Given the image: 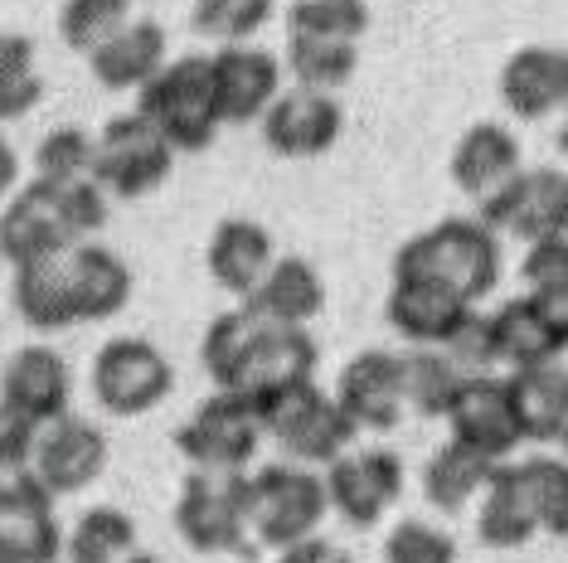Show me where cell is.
Masks as SVG:
<instances>
[{"label": "cell", "instance_id": "1", "mask_svg": "<svg viewBox=\"0 0 568 563\" xmlns=\"http://www.w3.org/2000/svg\"><path fill=\"white\" fill-rule=\"evenodd\" d=\"M108 190L93 175L83 181H24L16 195L0 204V258L10 267L59 258L73 243L93 238L108 224Z\"/></svg>", "mask_w": 568, "mask_h": 563}, {"label": "cell", "instance_id": "2", "mask_svg": "<svg viewBox=\"0 0 568 563\" xmlns=\"http://www.w3.org/2000/svg\"><path fill=\"white\" fill-rule=\"evenodd\" d=\"M394 273L433 277L457 297L486 301L500 282V234L471 214H452V219L413 234L394 253Z\"/></svg>", "mask_w": 568, "mask_h": 563}, {"label": "cell", "instance_id": "3", "mask_svg": "<svg viewBox=\"0 0 568 563\" xmlns=\"http://www.w3.org/2000/svg\"><path fill=\"white\" fill-rule=\"evenodd\" d=\"M136 112H146L175 151L214 146L224 117H219L210 54L165 59V69L156 73V79H151L146 88H136Z\"/></svg>", "mask_w": 568, "mask_h": 563}, {"label": "cell", "instance_id": "4", "mask_svg": "<svg viewBox=\"0 0 568 563\" xmlns=\"http://www.w3.org/2000/svg\"><path fill=\"white\" fill-rule=\"evenodd\" d=\"M175 534L195 554H253L248 471H190L175 495Z\"/></svg>", "mask_w": 568, "mask_h": 563}, {"label": "cell", "instance_id": "5", "mask_svg": "<svg viewBox=\"0 0 568 563\" xmlns=\"http://www.w3.org/2000/svg\"><path fill=\"white\" fill-rule=\"evenodd\" d=\"M326 510V477H316L306 462H267L248 471V524L257 544L287 549L296 540H312Z\"/></svg>", "mask_w": 568, "mask_h": 563}, {"label": "cell", "instance_id": "6", "mask_svg": "<svg viewBox=\"0 0 568 563\" xmlns=\"http://www.w3.org/2000/svg\"><path fill=\"white\" fill-rule=\"evenodd\" d=\"M180 151L161 136L146 112H122L98 132L93 146V181L118 199H146L171 181Z\"/></svg>", "mask_w": 568, "mask_h": 563}, {"label": "cell", "instance_id": "7", "mask_svg": "<svg viewBox=\"0 0 568 563\" xmlns=\"http://www.w3.org/2000/svg\"><path fill=\"white\" fill-rule=\"evenodd\" d=\"M263 413V432L282 447L287 462H306V467H331L341 452H351L355 442V422L341 413L335 393H326L316 379H302L296 389L277 393Z\"/></svg>", "mask_w": 568, "mask_h": 563}, {"label": "cell", "instance_id": "8", "mask_svg": "<svg viewBox=\"0 0 568 563\" xmlns=\"http://www.w3.org/2000/svg\"><path fill=\"white\" fill-rule=\"evenodd\" d=\"M263 438V413L234 389H219L175 428L180 457L195 471H248Z\"/></svg>", "mask_w": 568, "mask_h": 563}, {"label": "cell", "instance_id": "9", "mask_svg": "<svg viewBox=\"0 0 568 563\" xmlns=\"http://www.w3.org/2000/svg\"><path fill=\"white\" fill-rule=\"evenodd\" d=\"M175 389L171 360L141 336H118L93 360V399L112 418H141L161 408Z\"/></svg>", "mask_w": 568, "mask_h": 563}, {"label": "cell", "instance_id": "10", "mask_svg": "<svg viewBox=\"0 0 568 563\" xmlns=\"http://www.w3.org/2000/svg\"><path fill=\"white\" fill-rule=\"evenodd\" d=\"M476 219L520 243L568 238V171H520L496 195L476 204Z\"/></svg>", "mask_w": 568, "mask_h": 563}, {"label": "cell", "instance_id": "11", "mask_svg": "<svg viewBox=\"0 0 568 563\" xmlns=\"http://www.w3.org/2000/svg\"><path fill=\"white\" fill-rule=\"evenodd\" d=\"M73 375L54 345H20L0 369V418L40 432L44 422L69 413Z\"/></svg>", "mask_w": 568, "mask_h": 563}, {"label": "cell", "instance_id": "12", "mask_svg": "<svg viewBox=\"0 0 568 563\" xmlns=\"http://www.w3.org/2000/svg\"><path fill=\"white\" fill-rule=\"evenodd\" d=\"M331 510L351 530H374L404 495V462L389 447H365V452H341L326 467Z\"/></svg>", "mask_w": 568, "mask_h": 563}, {"label": "cell", "instance_id": "13", "mask_svg": "<svg viewBox=\"0 0 568 563\" xmlns=\"http://www.w3.org/2000/svg\"><path fill=\"white\" fill-rule=\"evenodd\" d=\"M30 467L49 495H79L108 471V432L79 413H63L34 432Z\"/></svg>", "mask_w": 568, "mask_h": 563}, {"label": "cell", "instance_id": "14", "mask_svg": "<svg viewBox=\"0 0 568 563\" xmlns=\"http://www.w3.org/2000/svg\"><path fill=\"white\" fill-rule=\"evenodd\" d=\"M263 141L282 161H316L341 141L345 112L335 93H316V88H282L277 102L263 112Z\"/></svg>", "mask_w": 568, "mask_h": 563}, {"label": "cell", "instance_id": "15", "mask_svg": "<svg viewBox=\"0 0 568 563\" xmlns=\"http://www.w3.org/2000/svg\"><path fill=\"white\" fill-rule=\"evenodd\" d=\"M210 69H214V98H219V117L224 126H248V122H263V112L277 102L282 83V59L257 49L253 40L243 44H219L210 54Z\"/></svg>", "mask_w": 568, "mask_h": 563}, {"label": "cell", "instance_id": "16", "mask_svg": "<svg viewBox=\"0 0 568 563\" xmlns=\"http://www.w3.org/2000/svg\"><path fill=\"white\" fill-rule=\"evenodd\" d=\"M335 403L355 432H394L404 422V360L394 350H359L335 379Z\"/></svg>", "mask_w": 568, "mask_h": 563}, {"label": "cell", "instance_id": "17", "mask_svg": "<svg viewBox=\"0 0 568 563\" xmlns=\"http://www.w3.org/2000/svg\"><path fill=\"white\" fill-rule=\"evenodd\" d=\"M447 422H452V438L476 447V452L496 457L506 462L515 447L525 442V428H520V413H515V399H510V383L486 375H467L457 389V399L447 408Z\"/></svg>", "mask_w": 568, "mask_h": 563}, {"label": "cell", "instance_id": "18", "mask_svg": "<svg viewBox=\"0 0 568 563\" xmlns=\"http://www.w3.org/2000/svg\"><path fill=\"white\" fill-rule=\"evenodd\" d=\"M302 379H316V340L306 336V326L263 321L248 360H243V375L234 383V393H243L253 408H267L277 393L296 389Z\"/></svg>", "mask_w": 568, "mask_h": 563}, {"label": "cell", "instance_id": "19", "mask_svg": "<svg viewBox=\"0 0 568 563\" xmlns=\"http://www.w3.org/2000/svg\"><path fill=\"white\" fill-rule=\"evenodd\" d=\"M476 311V301L457 297L452 287L418 273H394L389 297H384V316L404 340L413 345H447L457 326Z\"/></svg>", "mask_w": 568, "mask_h": 563}, {"label": "cell", "instance_id": "20", "mask_svg": "<svg viewBox=\"0 0 568 563\" xmlns=\"http://www.w3.org/2000/svg\"><path fill=\"white\" fill-rule=\"evenodd\" d=\"M500 102L510 117L545 122L568 108V49L525 44L500 69Z\"/></svg>", "mask_w": 568, "mask_h": 563}, {"label": "cell", "instance_id": "21", "mask_svg": "<svg viewBox=\"0 0 568 563\" xmlns=\"http://www.w3.org/2000/svg\"><path fill=\"white\" fill-rule=\"evenodd\" d=\"M63 554V524L54 495L40 481H20L0 491V563H49Z\"/></svg>", "mask_w": 568, "mask_h": 563}, {"label": "cell", "instance_id": "22", "mask_svg": "<svg viewBox=\"0 0 568 563\" xmlns=\"http://www.w3.org/2000/svg\"><path fill=\"white\" fill-rule=\"evenodd\" d=\"M63 282H69V301L79 326L88 321H112L126 301H132V267L122 263V253L102 248V243L83 238L63 253Z\"/></svg>", "mask_w": 568, "mask_h": 563}, {"label": "cell", "instance_id": "23", "mask_svg": "<svg viewBox=\"0 0 568 563\" xmlns=\"http://www.w3.org/2000/svg\"><path fill=\"white\" fill-rule=\"evenodd\" d=\"M165 59H171L165 30L156 20L132 16L112 40H102L93 54H88V69H93V79L108 88V93H136V88H146L165 69Z\"/></svg>", "mask_w": 568, "mask_h": 563}, {"label": "cell", "instance_id": "24", "mask_svg": "<svg viewBox=\"0 0 568 563\" xmlns=\"http://www.w3.org/2000/svg\"><path fill=\"white\" fill-rule=\"evenodd\" d=\"M520 171H525L520 141H515V132L500 122H476L457 136V146H452V185H457L471 204L496 195V190L506 181H515Z\"/></svg>", "mask_w": 568, "mask_h": 563}, {"label": "cell", "instance_id": "25", "mask_svg": "<svg viewBox=\"0 0 568 563\" xmlns=\"http://www.w3.org/2000/svg\"><path fill=\"white\" fill-rule=\"evenodd\" d=\"M277 248L273 234H267L257 219H219L210 234V248H204V267H210V282L229 297H253V287L267 277Z\"/></svg>", "mask_w": 568, "mask_h": 563}, {"label": "cell", "instance_id": "26", "mask_svg": "<svg viewBox=\"0 0 568 563\" xmlns=\"http://www.w3.org/2000/svg\"><path fill=\"white\" fill-rule=\"evenodd\" d=\"M486 326H490V355H496V365H506V369L559 365V355L568 350V340L549 326V316L529 297L496 306V311L486 316Z\"/></svg>", "mask_w": 568, "mask_h": 563}, {"label": "cell", "instance_id": "27", "mask_svg": "<svg viewBox=\"0 0 568 563\" xmlns=\"http://www.w3.org/2000/svg\"><path fill=\"white\" fill-rule=\"evenodd\" d=\"M243 306L257 321L273 326H312L326 311V282L306 258H273L267 277L253 287V297H243Z\"/></svg>", "mask_w": 568, "mask_h": 563}, {"label": "cell", "instance_id": "28", "mask_svg": "<svg viewBox=\"0 0 568 563\" xmlns=\"http://www.w3.org/2000/svg\"><path fill=\"white\" fill-rule=\"evenodd\" d=\"M496 467H500L496 457H486V452H476V447L452 438L447 447H437L428 457V467H423V495H428V505L443 510V515H462V510L486 491Z\"/></svg>", "mask_w": 568, "mask_h": 563}, {"label": "cell", "instance_id": "29", "mask_svg": "<svg viewBox=\"0 0 568 563\" xmlns=\"http://www.w3.org/2000/svg\"><path fill=\"white\" fill-rule=\"evenodd\" d=\"M16 282H10V301H16V316L40 336H54V330L79 326L69 301V282H63V253L59 258H40V263H24L10 267Z\"/></svg>", "mask_w": 568, "mask_h": 563}, {"label": "cell", "instance_id": "30", "mask_svg": "<svg viewBox=\"0 0 568 563\" xmlns=\"http://www.w3.org/2000/svg\"><path fill=\"white\" fill-rule=\"evenodd\" d=\"M481 510H476V534H481L486 549H525L539 534L535 510L525 501V485L515 477V462H500L496 477L486 481V491L476 495Z\"/></svg>", "mask_w": 568, "mask_h": 563}, {"label": "cell", "instance_id": "31", "mask_svg": "<svg viewBox=\"0 0 568 563\" xmlns=\"http://www.w3.org/2000/svg\"><path fill=\"white\" fill-rule=\"evenodd\" d=\"M398 360H404V403H408V413L447 418V408H452V399H457L467 369L452 360L443 345H413V350H404Z\"/></svg>", "mask_w": 568, "mask_h": 563}, {"label": "cell", "instance_id": "32", "mask_svg": "<svg viewBox=\"0 0 568 563\" xmlns=\"http://www.w3.org/2000/svg\"><path fill=\"white\" fill-rule=\"evenodd\" d=\"M359 40H331V34H287V73L296 88H316V93H335L355 79Z\"/></svg>", "mask_w": 568, "mask_h": 563}, {"label": "cell", "instance_id": "33", "mask_svg": "<svg viewBox=\"0 0 568 563\" xmlns=\"http://www.w3.org/2000/svg\"><path fill=\"white\" fill-rule=\"evenodd\" d=\"M510 399L520 413L525 442H554V422H559L564 393H568V375L559 365H539V369H510Z\"/></svg>", "mask_w": 568, "mask_h": 563}, {"label": "cell", "instance_id": "34", "mask_svg": "<svg viewBox=\"0 0 568 563\" xmlns=\"http://www.w3.org/2000/svg\"><path fill=\"white\" fill-rule=\"evenodd\" d=\"M525 297L549 316V326L568 340V238H539L525 248L520 263Z\"/></svg>", "mask_w": 568, "mask_h": 563}, {"label": "cell", "instance_id": "35", "mask_svg": "<svg viewBox=\"0 0 568 563\" xmlns=\"http://www.w3.org/2000/svg\"><path fill=\"white\" fill-rule=\"evenodd\" d=\"M136 549V520L118 505H93L73 520V530L63 534V554L69 563H112Z\"/></svg>", "mask_w": 568, "mask_h": 563}, {"label": "cell", "instance_id": "36", "mask_svg": "<svg viewBox=\"0 0 568 563\" xmlns=\"http://www.w3.org/2000/svg\"><path fill=\"white\" fill-rule=\"evenodd\" d=\"M44 79H40V59H34V40L16 30H0V126L20 122L40 108Z\"/></svg>", "mask_w": 568, "mask_h": 563}, {"label": "cell", "instance_id": "37", "mask_svg": "<svg viewBox=\"0 0 568 563\" xmlns=\"http://www.w3.org/2000/svg\"><path fill=\"white\" fill-rule=\"evenodd\" d=\"M257 330H263V321H257L248 306H234V311H224L210 321V330H204V340H200V365L210 369V379L219 389H234L239 383Z\"/></svg>", "mask_w": 568, "mask_h": 563}, {"label": "cell", "instance_id": "38", "mask_svg": "<svg viewBox=\"0 0 568 563\" xmlns=\"http://www.w3.org/2000/svg\"><path fill=\"white\" fill-rule=\"evenodd\" d=\"M515 477L525 485L539 534L568 540V457H529V462H515Z\"/></svg>", "mask_w": 568, "mask_h": 563}, {"label": "cell", "instance_id": "39", "mask_svg": "<svg viewBox=\"0 0 568 563\" xmlns=\"http://www.w3.org/2000/svg\"><path fill=\"white\" fill-rule=\"evenodd\" d=\"M132 20V0H63L59 10V40L73 49V54H93L102 40L122 30Z\"/></svg>", "mask_w": 568, "mask_h": 563}, {"label": "cell", "instance_id": "40", "mask_svg": "<svg viewBox=\"0 0 568 563\" xmlns=\"http://www.w3.org/2000/svg\"><path fill=\"white\" fill-rule=\"evenodd\" d=\"M277 0H195V30L214 44H243L267 30Z\"/></svg>", "mask_w": 568, "mask_h": 563}, {"label": "cell", "instance_id": "41", "mask_svg": "<svg viewBox=\"0 0 568 563\" xmlns=\"http://www.w3.org/2000/svg\"><path fill=\"white\" fill-rule=\"evenodd\" d=\"M93 146L98 136H88L83 126H54L34 146V175H44V181H83V175H93Z\"/></svg>", "mask_w": 568, "mask_h": 563}, {"label": "cell", "instance_id": "42", "mask_svg": "<svg viewBox=\"0 0 568 563\" xmlns=\"http://www.w3.org/2000/svg\"><path fill=\"white\" fill-rule=\"evenodd\" d=\"M287 24L302 34H331V40H365L369 6L365 0H296Z\"/></svg>", "mask_w": 568, "mask_h": 563}, {"label": "cell", "instance_id": "43", "mask_svg": "<svg viewBox=\"0 0 568 563\" xmlns=\"http://www.w3.org/2000/svg\"><path fill=\"white\" fill-rule=\"evenodd\" d=\"M384 563H457V540L428 520H398L384 540Z\"/></svg>", "mask_w": 568, "mask_h": 563}, {"label": "cell", "instance_id": "44", "mask_svg": "<svg viewBox=\"0 0 568 563\" xmlns=\"http://www.w3.org/2000/svg\"><path fill=\"white\" fill-rule=\"evenodd\" d=\"M30 452H34V432L20 428V422H10V418H0V491H10V485L34 477Z\"/></svg>", "mask_w": 568, "mask_h": 563}, {"label": "cell", "instance_id": "45", "mask_svg": "<svg viewBox=\"0 0 568 563\" xmlns=\"http://www.w3.org/2000/svg\"><path fill=\"white\" fill-rule=\"evenodd\" d=\"M277 563H355V559H351V549H341L335 540L312 534V540H296L287 549H277Z\"/></svg>", "mask_w": 568, "mask_h": 563}, {"label": "cell", "instance_id": "46", "mask_svg": "<svg viewBox=\"0 0 568 563\" xmlns=\"http://www.w3.org/2000/svg\"><path fill=\"white\" fill-rule=\"evenodd\" d=\"M24 181H20V151L10 146V136L0 132V204H6L10 195H16Z\"/></svg>", "mask_w": 568, "mask_h": 563}, {"label": "cell", "instance_id": "47", "mask_svg": "<svg viewBox=\"0 0 568 563\" xmlns=\"http://www.w3.org/2000/svg\"><path fill=\"white\" fill-rule=\"evenodd\" d=\"M554 442H559V452L568 457V393H564V408H559V422H554Z\"/></svg>", "mask_w": 568, "mask_h": 563}, {"label": "cell", "instance_id": "48", "mask_svg": "<svg viewBox=\"0 0 568 563\" xmlns=\"http://www.w3.org/2000/svg\"><path fill=\"white\" fill-rule=\"evenodd\" d=\"M554 146H559V156H568V108L559 112V132H554Z\"/></svg>", "mask_w": 568, "mask_h": 563}, {"label": "cell", "instance_id": "49", "mask_svg": "<svg viewBox=\"0 0 568 563\" xmlns=\"http://www.w3.org/2000/svg\"><path fill=\"white\" fill-rule=\"evenodd\" d=\"M112 563H161V559H156V554H146V549H141V544H136V549H132V554H122V559H112Z\"/></svg>", "mask_w": 568, "mask_h": 563}, {"label": "cell", "instance_id": "50", "mask_svg": "<svg viewBox=\"0 0 568 563\" xmlns=\"http://www.w3.org/2000/svg\"><path fill=\"white\" fill-rule=\"evenodd\" d=\"M49 563H59V559H49Z\"/></svg>", "mask_w": 568, "mask_h": 563}]
</instances>
